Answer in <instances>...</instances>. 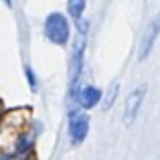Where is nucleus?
Wrapping results in <instances>:
<instances>
[{"instance_id": "1", "label": "nucleus", "mask_w": 160, "mask_h": 160, "mask_svg": "<svg viewBox=\"0 0 160 160\" xmlns=\"http://www.w3.org/2000/svg\"><path fill=\"white\" fill-rule=\"evenodd\" d=\"M45 37H47L53 45H59V47L69 43L71 27H69L67 16L61 14V12H51V14L45 18Z\"/></svg>"}, {"instance_id": "2", "label": "nucleus", "mask_w": 160, "mask_h": 160, "mask_svg": "<svg viewBox=\"0 0 160 160\" xmlns=\"http://www.w3.org/2000/svg\"><path fill=\"white\" fill-rule=\"evenodd\" d=\"M144 95H146V85H140L128 93L126 103H124V113H122L124 126H132L136 122L138 113H140V108H142V102H144Z\"/></svg>"}, {"instance_id": "3", "label": "nucleus", "mask_w": 160, "mask_h": 160, "mask_svg": "<svg viewBox=\"0 0 160 160\" xmlns=\"http://www.w3.org/2000/svg\"><path fill=\"white\" fill-rule=\"evenodd\" d=\"M158 37H160V12L150 20V24L144 31V37H142V41H140V49H138V59H140V61H144V59L150 55L152 47L156 45Z\"/></svg>"}, {"instance_id": "4", "label": "nucleus", "mask_w": 160, "mask_h": 160, "mask_svg": "<svg viewBox=\"0 0 160 160\" xmlns=\"http://www.w3.org/2000/svg\"><path fill=\"white\" fill-rule=\"evenodd\" d=\"M87 132H89V118L81 112L71 113L69 118V138L73 144H81L87 138Z\"/></svg>"}, {"instance_id": "5", "label": "nucleus", "mask_w": 160, "mask_h": 160, "mask_svg": "<svg viewBox=\"0 0 160 160\" xmlns=\"http://www.w3.org/2000/svg\"><path fill=\"white\" fill-rule=\"evenodd\" d=\"M102 89L95 85H83L81 89L75 91V99H77V103L81 106L83 109H91L95 108L99 102H102Z\"/></svg>"}, {"instance_id": "6", "label": "nucleus", "mask_w": 160, "mask_h": 160, "mask_svg": "<svg viewBox=\"0 0 160 160\" xmlns=\"http://www.w3.org/2000/svg\"><path fill=\"white\" fill-rule=\"evenodd\" d=\"M85 6H87L85 0H67V12H69V16L75 22L81 20L83 12H85Z\"/></svg>"}, {"instance_id": "7", "label": "nucleus", "mask_w": 160, "mask_h": 160, "mask_svg": "<svg viewBox=\"0 0 160 160\" xmlns=\"http://www.w3.org/2000/svg\"><path fill=\"white\" fill-rule=\"evenodd\" d=\"M118 93H120V83L113 81V83H112V87H109L108 93H106V99H103V109H109V108L113 106V102H116Z\"/></svg>"}, {"instance_id": "8", "label": "nucleus", "mask_w": 160, "mask_h": 160, "mask_svg": "<svg viewBox=\"0 0 160 160\" xmlns=\"http://www.w3.org/2000/svg\"><path fill=\"white\" fill-rule=\"evenodd\" d=\"M24 71H27V79H28V85H31V89L35 91V89H37V77H35V73H32V69H31V67H27V69H24Z\"/></svg>"}, {"instance_id": "9", "label": "nucleus", "mask_w": 160, "mask_h": 160, "mask_svg": "<svg viewBox=\"0 0 160 160\" xmlns=\"http://www.w3.org/2000/svg\"><path fill=\"white\" fill-rule=\"evenodd\" d=\"M6 2V6H12V0H4Z\"/></svg>"}]
</instances>
